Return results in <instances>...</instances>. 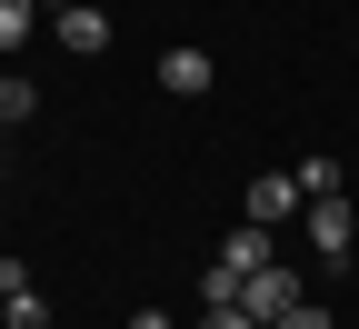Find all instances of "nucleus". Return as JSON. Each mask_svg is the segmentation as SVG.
I'll return each instance as SVG.
<instances>
[{"instance_id":"f257e3e1","label":"nucleus","mask_w":359,"mask_h":329,"mask_svg":"<svg viewBox=\"0 0 359 329\" xmlns=\"http://www.w3.org/2000/svg\"><path fill=\"white\" fill-rule=\"evenodd\" d=\"M50 20H60V51H70V60H100V51H110L100 0H70V11H50Z\"/></svg>"},{"instance_id":"f03ea898","label":"nucleus","mask_w":359,"mask_h":329,"mask_svg":"<svg viewBox=\"0 0 359 329\" xmlns=\"http://www.w3.org/2000/svg\"><path fill=\"white\" fill-rule=\"evenodd\" d=\"M240 309H250V319H280V309H299V279H290L280 260H269V269H250V279H240Z\"/></svg>"},{"instance_id":"7ed1b4c3","label":"nucleus","mask_w":359,"mask_h":329,"mask_svg":"<svg viewBox=\"0 0 359 329\" xmlns=\"http://www.w3.org/2000/svg\"><path fill=\"white\" fill-rule=\"evenodd\" d=\"M210 80H219V70H210V51H200V40H180V51H160V90H170V100H200Z\"/></svg>"},{"instance_id":"20e7f679","label":"nucleus","mask_w":359,"mask_h":329,"mask_svg":"<svg viewBox=\"0 0 359 329\" xmlns=\"http://www.w3.org/2000/svg\"><path fill=\"white\" fill-rule=\"evenodd\" d=\"M240 210H250L259 229H280V220L299 210V180H290V170H259V180H250V190H240Z\"/></svg>"},{"instance_id":"39448f33","label":"nucleus","mask_w":359,"mask_h":329,"mask_svg":"<svg viewBox=\"0 0 359 329\" xmlns=\"http://www.w3.org/2000/svg\"><path fill=\"white\" fill-rule=\"evenodd\" d=\"M349 240H359V220H349V200H309V250H320L330 269L349 260Z\"/></svg>"},{"instance_id":"423d86ee","label":"nucleus","mask_w":359,"mask_h":329,"mask_svg":"<svg viewBox=\"0 0 359 329\" xmlns=\"http://www.w3.org/2000/svg\"><path fill=\"white\" fill-rule=\"evenodd\" d=\"M269 260H280V250H269V229H259V220H240L230 240H219V269H240V279H250V269H269Z\"/></svg>"},{"instance_id":"0eeeda50","label":"nucleus","mask_w":359,"mask_h":329,"mask_svg":"<svg viewBox=\"0 0 359 329\" xmlns=\"http://www.w3.org/2000/svg\"><path fill=\"white\" fill-rule=\"evenodd\" d=\"M290 180H299V200H339V160H299Z\"/></svg>"},{"instance_id":"6e6552de","label":"nucleus","mask_w":359,"mask_h":329,"mask_svg":"<svg viewBox=\"0 0 359 329\" xmlns=\"http://www.w3.org/2000/svg\"><path fill=\"white\" fill-rule=\"evenodd\" d=\"M30 11H40V0H0V51H20V40H30Z\"/></svg>"},{"instance_id":"1a4fd4ad","label":"nucleus","mask_w":359,"mask_h":329,"mask_svg":"<svg viewBox=\"0 0 359 329\" xmlns=\"http://www.w3.org/2000/svg\"><path fill=\"white\" fill-rule=\"evenodd\" d=\"M30 110H40V90L30 80H0V120H30Z\"/></svg>"},{"instance_id":"9d476101","label":"nucleus","mask_w":359,"mask_h":329,"mask_svg":"<svg viewBox=\"0 0 359 329\" xmlns=\"http://www.w3.org/2000/svg\"><path fill=\"white\" fill-rule=\"evenodd\" d=\"M200 329H269V319H250L240 300H210V319H200Z\"/></svg>"},{"instance_id":"9b49d317","label":"nucleus","mask_w":359,"mask_h":329,"mask_svg":"<svg viewBox=\"0 0 359 329\" xmlns=\"http://www.w3.org/2000/svg\"><path fill=\"white\" fill-rule=\"evenodd\" d=\"M269 329H330V309H309V300H299V309H280Z\"/></svg>"},{"instance_id":"f8f14e48","label":"nucleus","mask_w":359,"mask_h":329,"mask_svg":"<svg viewBox=\"0 0 359 329\" xmlns=\"http://www.w3.org/2000/svg\"><path fill=\"white\" fill-rule=\"evenodd\" d=\"M130 329H170V319H160V309H140V319H130Z\"/></svg>"},{"instance_id":"ddd939ff","label":"nucleus","mask_w":359,"mask_h":329,"mask_svg":"<svg viewBox=\"0 0 359 329\" xmlns=\"http://www.w3.org/2000/svg\"><path fill=\"white\" fill-rule=\"evenodd\" d=\"M0 329H11V290H0Z\"/></svg>"},{"instance_id":"4468645a","label":"nucleus","mask_w":359,"mask_h":329,"mask_svg":"<svg viewBox=\"0 0 359 329\" xmlns=\"http://www.w3.org/2000/svg\"><path fill=\"white\" fill-rule=\"evenodd\" d=\"M50 11H70V0H50Z\"/></svg>"}]
</instances>
